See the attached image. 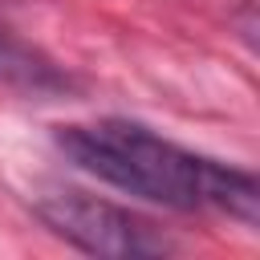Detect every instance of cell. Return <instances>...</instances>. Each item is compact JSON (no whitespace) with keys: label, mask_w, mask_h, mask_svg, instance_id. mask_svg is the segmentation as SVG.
Listing matches in <instances>:
<instances>
[{"label":"cell","mask_w":260,"mask_h":260,"mask_svg":"<svg viewBox=\"0 0 260 260\" xmlns=\"http://www.w3.org/2000/svg\"><path fill=\"white\" fill-rule=\"evenodd\" d=\"M57 150L98 183L171 207V211H219L244 228L260 223V183L252 171L195 154L158 130L130 118L73 122L53 130Z\"/></svg>","instance_id":"obj_1"},{"label":"cell","mask_w":260,"mask_h":260,"mask_svg":"<svg viewBox=\"0 0 260 260\" xmlns=\"http://www.w3.org/2000/svg\"><path fill=\"white\" fill-rule=\"evenodd\" d=\"M37 219L73 244L85 256H106V260H146V256H167L175 244L138 211L110 203L102 195H89L81 187H49L32 199Z\"/></svg>","instance_id":"obj_2"},{"label":"cell","mask_w":260,"mask_h":260,"mask_svg":"<svg viewBox=\"0 0 260 260\" xmlns=\"http://www.w3.org/2000/svg\"><path fill=\"white\" fill-rule=\"evenodd\" d=\"M0 81L20 85V89H32V93H45V89H61V85H69V77H61L57 65H49L45 57H37L32 49L16 45V41L4 37V32H0Z\"/></svg>","instance_id":"obj_3"}]
</instances>
